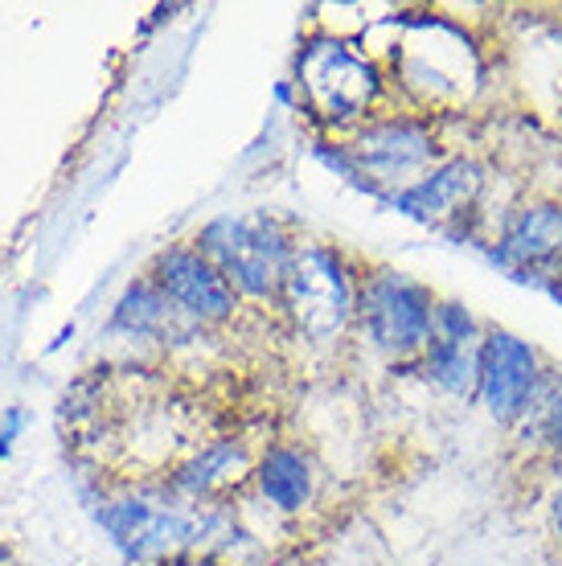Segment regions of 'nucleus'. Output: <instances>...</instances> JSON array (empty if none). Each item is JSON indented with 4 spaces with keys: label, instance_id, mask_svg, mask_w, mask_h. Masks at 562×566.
Instances as JSON below:
<instances>
[{
    "label": "nucleus",
    "instance_id": "nucleus-3",
    "mask_svg": "<svg viewBox=\"0 0 562 566\" xmlns=\"http://www.w3.org/2000/svg\"><path fill=\"white\" fill-rule=\"evenodd\" d=\"M439 292L403 268H370L357 283L353 333L382 366L407 369L436 340Z\"/></svg>",
    "mask_w": 562,
    "mask_h": 566
},
{
    "label": "nucleus",
    "instance_id": "nucleus-12",
    "mask_svg": "<svg viewBox=\"0 0 562 566\" xmlns=\"http://www.w3.org/2000/svg\"><path fill=\"white\" fill-rule=\"evenodd\" d=\"M254 489L271 510L283 517H300L316 501V464L304 448L295 443H271L268 452L254 460Z\"/></svg>",
    "mask_w": 562,
    "mask_h": 566
},
{
    "label": "nucleus",
    "instance_id": "nucleus-9",
    "mask_svg": "<svg viewBox=\"0 0 562 566\" xmlns=\"http://www.w3.org/2000/svg\"><path fill=\"white\" fill-rule=\"evenodd\" d=\"M554 366L559 361H550L538 340L489 321V333L480 340V378L472 407L492 427H501V431L513 436L538 407V398L547 390Z\"/></svg>",
    "mask_w": 562,
    "mask_h": 566
},
{
    "label": "nucleus",
    "instance_id": "nucleus-2",
    "mask_svg": "<svg viewBox=\"0 0 562 566\" xmlns=\"http://www.w3.org/2000/svg\"><path fill=\"white\" fill-rule=\"evenodd\" d=\"M492 165L472 148H451L439 165L423 172L419 181L398 189L382 201L386 210L403 213L419 227L448 234L456 247H485L492 230L489 218Z\"/></svg>",
    "mask_w": 562,
    "mask_h": 566
},
{
    "label": "nucleus",
    "instance_id": "nucleus-13",
    "mask_svg": "<svg viewBox=\"0 0 562 566\" xmlns=\"http://www.w3.org/2000/svg\"><path fill=\"white\" fill-rule=\"evenodd\" d=\"M410 374L419 378L431 395L448 398V402H468L477 395L480 378V345H451V340H431L423 357L410 366Z\"/></svg>",
    "mask_w": 562,
    "mask_h": 566
},
{
    "label": "nucleus",
    "instance_id": "nucleus-15",
    "mask_svg": "<svg viewBox=\"0 0 562 566\" xmlns=\"http://www.w3.org/2000/svg\"><path fill=\"white\" fill-rule=\"evenodd\" d=\"M485 333H489V321H485L468 300H460V296H439L436 300V340H451V345H480Z\"/></svg>",
    "mask_w": 562,
    "mask_h": 566
},
{
    "label": "nucleus",
    "instance_id": "nucleus-17",
    "mask_svg": "<svg viewBox=\"0 0 562 566\" xmlns=\"http://www.w3.org/2000/svg\"><path fill=\"white\" fill-rule=\"evenodd\" d=\"M542 292H547V296L554 300V304H559V308H562V271H559V275H554V280L547 283V287H542Z\"/></svg>",
    "mask_w": 562,
    "mask_h": 566
},
{
    "label": "nucleus",
    "instance_id": "nucleus-18",
    "mask_svg": "<svg viewBox=\"0 0 562 566\" xmlns=\"http://www.w3.org/2000/svg\"><path fill=\"white\" fill-rule=\"evenodd\" d=\"M9 452V431H4V436H0V455Z\"/></svg>",
    "mask_w": 562,
    "mask_h": 566
},
{
    "label": "nucleus",
    "instance_id": "nucleus-6",
    "mask_svg": "<svg viewBox=\"0 0 562 566\" xmlns=\"http://www.w3.org/2000/svg\"><path fill=\"white\" fill-rule=\"evenodd\" d=\"M194 247L222 271L239 300L271 304L280 300L283 275L292 268L300 242L288 234L275 213H218L197 230Z\"/></svg>",
    "mask_w": 562,
    "mask_h": 566
},
{
    "label": "nucleus",
    "instance_id": "nucleus-14",
    "mask_svg": "<svg viewBox=\"0 0 562 566\" xmlns=\"http://www.w3.org/2000/svg\"><path fill=\"white\" fill-rule=\"evenodd\" d=\"M513 448L542 472L562 468V366H554L530 419L513 431Z\"/></svg>",
    "mask_w": 562,
    "mask_h": 566
},
{
    "label": "nucleus",
    "instance_id": "nucleus-8",
    "mask_svg": "<svg viewBox=\"0 0 562 566\" xmlns=\"http://www.w3.org/2000/svg\"><path fill=\"white\" fill-rule=\"evenodd\" d=\"M480 255L497 271H506L509 280L542 292L562 271V193L525 189L518 198H509Z\"/></svg>",
    "mask_w": 562,
    "mask_h": 566
},
{
    "label": "nucleus",
    "instance_id": "nucleus-16",
    "mask_svg": "<svg viewBox=\"0 0 562 566\" xmlns=\"http://www.w3.org/2000/svg\"><path fill=\"white\" fill-rule=\"evenodd\" d=\"M542 522L554 554L562 558V468H550L542 481Z\"/></svg>",
    "mask_w": 562,
    "mask_h": 566
},
{
    "label": "nucleus",
    "instance_id": "nucleus-11",
    "mask_svg": "<svg viewBox=\"0 0 562 566\" xmlns=\"http://www.w3.org/2000/svg\"><path fill=\"white\" fill-rule=\"evenodd\" d=\"M247 476H254V460L239 439H214L201 443L194 455H185L181 464H173L169 489L194 505H210L235 493Z\"/></svg>",
    "mask_w": 562,
    "mask_h": 566
},
{
    "label": "nucleus",
    "instance_id": "nucleus-1",
    "mask_svg": "<svg viewBox=\"0 0 562 566\" xmlns=\"http://www.w3.org/2000/svg\"><path fill=\"white\" fill-rule=\"evenodd\" d=\"M295 91L304 95V107L316 115V124L329 132L362 128L370 115L382 112L391 99V74L378 66V57L353 50L341 38H309L295 54Z\"/></svg>",
    "mask_w": 562,
    "mask_h": 566
},
{
    "label": "nucleus",
    "instance_id": "nucleus-4",
    "mask_svg": "<svg viewBox=\"0 0 562 566\" xmlns=\"http://www.w3.org/2000/svg\"><path fill=\"white\" fill-rule=\"evenodd\" d=\"M345 148L357 172V189L378 206L410 181H419L423 172L451 153L444 119L415 107H382L345 136Z\"/></svg>",
    "mask_w": 562,
    "mask_h": 566
},
{
    "label": "nucleus",
    "instance_id": "nucleus-10",
    "mask_svg": "<svg viewBox=\"0 0 562 566\" xmlns=\"http://www.w3.org/2000/svg\"><path fill=\"white\" fill-rule=\"evenodd\" d=\"M148 280H153L156 287L169 296L173 308L197 328L226 325V321H235V312H239V292L230 287V280L197 251L194 242H189V247L160 251Z\"/></svg>",
    "mask_w": 562,
    "mask_h": 566
},
{
    "label": "nucleus",
    "instance_id": "nucleus-19",
    "mask_svg": "<svg viewBox=\"0 0 562 566\" xmlns=\"http://www.w3.org/2000/svg\"><path fill=\"white\" fill-rule=\"evenodd\" d=\"M259 566H295V563H288V558H275V563H259Z\"/></svg>",
    "mask_w": 562,
    "mask_h": 566
},
{
    "label": "nucleus",
    "instance_id": "nucleus-7",
    "mask_svg": "<svg viewBox=\"0 0 562 566\" xmlns=\"http://www.w3.org/2000/svg\"><path fill=\"white\" fill-rule=\"evenodd\" d=\"M357 283L362 275L350 268V259L329 242H300L292 268L283 275L280 304L295 337L312 345H337L353 333L357 312Z\"/></svg>",
    "mask_w": 562,
    "mask_h": 566
},
{
    "label": "nucleus",
    "instance_id": "nucleus-5",
    "mask_svg": "<svg viewBox=\"0 0 562 566\" xmlns=\"http://www.w3.org/2000/svg\"><path fill=\"white\" fill-rule=\"evenodd\" d=\"M98 525L112 534L115 551L132 566L181 563L185 554H201L222 538V513L201 510L185 496H124L98 510Z\"/></svg>",
    "mask_w": 562,
    "mask_h": 566
}]
</instances>
